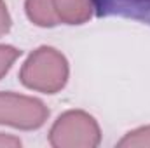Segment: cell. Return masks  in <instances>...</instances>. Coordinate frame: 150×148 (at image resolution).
Wrapping results in <instances>:
<instances>
[{"label": "cell", "mask_w": 150, "mask_h": 148, "mask_svg": "<svg viewBox=\"0 0 150 148\" xmlns=\"http://www.w3.org/2000/svg\"><path fill=\"white\" fill-rule=\"evenodd\" d=\"M11 25H12V21H11V14L7 11V5L4 0H0V37L11 30Z\"/></svg>", "instance_id": "cell-9"}, {"label": "cell", "mask_w": 150, "mask_h": 148, "mask_svg": "<svg viewBox=\"0 0 150 148\" xmlns=\"http://www.w3.org/2000/svg\"><path fill=\"white\" fill-rule=\"evenodd\" d=\"M28 19L42 28H52L59 25V19L54 11V0H26L25 2Z\"/></svg>", "instance_id": "cell-6"}, {"label": "cell", "mask_w": 150, "mask_h": 148, "mask_svg": "<svg viewBox=\"0 0 150 148\" xmlns=\"http://www.w3.org/2000/svg\"><path fill=\"white\" fill-rule=\"evenodd\" d=\"M19 80L28 89L54 94L61 91L68 80V61L58 49L42 45L21 66Z\"/></svg>", "instance_id": "cell-1"}, {"label": "cell", "mask_w": 150, "mask_h": 148, "mask_svg": "<svg viewBox=\"0 0 150 148\" xmlns=\"http://www.w3.org/2000/svg\"><path fill=\"white\" fill-rule=\"evenodd\" d=\"M54 11L59 23L82 25L94 14L93 0H54Z\"/></svg>", "instance_id": "cell-5"}, {"label": "cell", "mask_w": 150, "mask_h": 148, "mask_svg": "<svg viewBox=\"0 0 150 148\" xmlns=\"http://www.w3.org/2000/svg\"><path fill=\"white\" fill-rule=\"evenodd\" d=\"M21 56V51L12 47V45H5L0 44V78L7 73L12 66V63Z\"/></svg>", "instance_id": "cell-8"}, {"label": "cell", "mask_w": 150, "mask_h": 148, "mask_svg": "<svg viewBox=\"0 0 150 148\" xmlns=\"http://www.w3.org/2000/svg\"><path fill=\"white\" fill-rule=\"evenodd\" d=\"M47 106L32 96L16 92H0V124L23 131H33L45 124Z\"/></svg>", "instance_id": "cell-3"}, {"label": "cell", "mask_w": 150, "mask_h": 148, "mask_svg": "<svg viewBox=\"0 0 150 148\" xmlns=\"http://www.w3.org/2000/svg\"><path fill=\"white\" fill-rule=\"evenodd\" d=\"M98 18H126L150 25V0H93Z\"/></svg>", "instance_id": "cell-4"}, {"label": "cell", "mask_w": 150, "mask_h": 148, "mask_svg": "<svg viewBox=\"0 0 150 148\" xmlns=\"http://www.w3.org/2000/svg\"><path fill=\"white\" fill-rule=\"evenodd\" d=\"M100 141L98 122L82 110H68L59 115L49 132V143L56 148H94Z\"/></svg>", "instance_id": "cell-2"}, {"label": "cell", "mask_w": 150, "mask_h": 148, "mask_svg": "<svg viewBox=\"0 0 150 148\" xmlns=\"http://www.w3.org/2000/svg\"><path fill=\"white\" fill-rule=\"evenodd\" d=\"M18 147H21V140L19 138L0 132V148H18Z\"/></svg>", "instance_id": "cell-10"}, {"label": "cell", "mask_w": 150, "mask_h": 148, "mask_svg": "<svg viewBox=\"0 0 150 148\" xmlns=\"http://www.w3.org/2000/svg\"><path fill=\"white\" fill-rule=\"evenodd\" d=\"M117 147L120 148H150V125L138 127L131 132H127L119 143Z\"/></svg>", "instance_id": "cell-7"}]
</instances>
